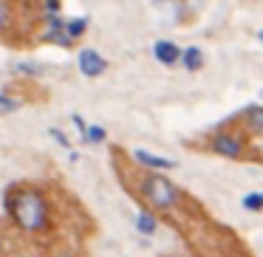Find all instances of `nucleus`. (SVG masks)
<instances>
[{"mask_svg": "<svg viewBox=\"0 0 263 257\" xmlns=\"http://www.w3.org/2000/svg\"><path fill=\"white\" fill-rule=\"evenodd\" d=\"M12 215H14V221L23 229H29V232H43V229L48 226L46 198H43L40 192H34V189H23V192L14 198Z\"/></svg>", "mask_w": 263, "mask_h": 257, "instance_id": "obj_1", "label": "nucleus"}, {"mask_svg": "<svg viewBox=\"0 0 263 257\" xmlns=\"http://www.w3.org/2000/svg\"><path fill=\"white\" fill-rule=\"evenodd\" d=\"M144 198H147V204L156 206V209H170L178 201V189L170 178L153 172V175L144 178Z\"/></svg>", "mask_w": 263, "mask_h": 257, "instance_id": "obj_2", "label": "nucleus"}, {"mask_svg": "<svg viewBox=\"0 0 263 257\" xmlns=\"http://www.w3.org/2000/svg\"><path fill=\"white\" fill-rule=\"evenodd\" d=\"M105 65H108V63H105V57L97 51V48H82V51H80V71H82V76H91V80H93V76H99L105 71Z\"/></svg>", "mask_w": 263, "mask_h": 257, "instance_id": "obj_3", "label": "nucleus"}, {"mask_svg": "<svg viewBox=\"0 0 263 257\" xmlns=\"http://www.w3.org/2000/svg\"><path fill=\"white\" fill-rule=\"evenodd\" d=\"M212 147H215V153L227 155V159H240V153H243V147H240L238 139L227 136V133H218L215 142H212Z\"/></svg>", "mask_w": 263, "mask_h": 257, "instance_id": "obj_4", "label": "nucleus"}, {"mask_svg": "<svg viewBox=\"0 0 263 257\" xmlns=\"http://www.w3.org/2000/svg\"><path fill=\"white\" fill-rule=\"evenodd\" d=\"M153 54H156V60H159L161 65H176L178 57H181V48H178L176 43H170V40H159L153 46Z\"/></svg>", "mask_w": 263, "mask_h": 257, "instance_id": "obj_5", "label": "nucleus"}, {"mask_svg": "<svg viewBox=\"0 0 263 257\" xmlns=\"http://www.w3.org/2000/svg\"><path fill=\"white\" fill-rule=\"evenodd\" d=\"M133 159L139 161V164L150 167V170H173V159H161V155H153L147 153V150H133Z\"/></svg>", "mask_w": 263, "mask_h": 257, "instance_id": "obj_6", "label": "nucleus"}, {"mask_svg": "<svg viewBox=\"0 0 263 257\" xmlns=\"http://www.w3.org/2000/svg\"><path fill=\"white\" fill-rule=\"evenodd\" d=\"M246 125H249L252 133L263 130V110H260V105H249V108H246Z\"/></svg>", "mask_w": 263, "mask_h": 257, "instance_id": "obj_7", "label": "nucleus"}, {"mask_svg": "<svg viewBox=\"0 0 263 257\" xmlns=\"http://www.w3.org/2000/svg\"><path fill=\"white\" fill-rule=\"evenodd\" d=\"M178 63H184V68H187V71H195V68H201V63H204V60H201L198 48H184L181 57H178Z\"/></svg>", "mask_w": 263, "mask_h": 257, "instance_id": "obj_8", "label": "nucleus"}, {"mask_svg": "<svg viewBox=\"0 0 263 257\" xmlns=\"http://www.w3.org/2000/svg\"><path fill=\"white\" fill-rule=\"evenodd\" d=\"M85 29H88V20H85V17L68 20V23H65V37H68V40L74 43L77 37H82V34H85Z\"/></svg>", "mask_w": 263, "mask_h": 257, "instance_id": "obj_9", "label": "nucleus"}, {"mask_svg": "<svg viewBox=\"0 0 263 257\" xmlns=\"http://www.w3.org/2000/svg\"><path fill=\"white\" fill-rule=\"evenodd\" d=\"M136 229L142 234H153L156 232V218L150 215V212H139L136 215Z\"/></svg>", "mask_w": 263, "mask_h": 257, "instance_id": "obj_10", "label": "nucleus"}, {"mask_svg": "<svg viewBox=\"0 0 263 257\" xmlns=\"http://www.w3.org/2000/svg\"><path fill=\"white\" fill-rule=\"evenodd\" d=\"M82 139H85V142H91V144H99V142H105V127H99V125H91V127H85V133H82Z\"/></svg>", "mask_w": 263, "mask_h": 257, "instance_id": "obj_11", "label": "nucleus"}, {"mask_svg": "<svg viewBox=\"0 0 263 257\" xmlns=\"http://www.w3.org/2000/svg\"><path fill=\"white\" fill-rule=\"evenodd\" d=\"M243 209H249V212H260L263 209V192H249L243 198Z\"/></svg>", "mask_w": 263, "mask_h": 257, "instance_id": "obj_12", "label": "nucleus"}, {"mask_svg": "<svg viewBox=\"0 0 263 257\" xmlns=\"http://www.w3.org/2000/svg\"><path fill=\"white\" fill-rule=\"evenodd\" d=\"M9 20H12V6H9V0H0V31H6Z\"/></svg>", "mask_w": 263, "mask_h": 257, "instance_id": "obj_13", "label": "nucleus"}, {"mask_svg": "<svg viewBox=\"0 0 263 257\" xmlns=\"http://www.w3.org/2000/svg\"><path fill=\"white\" fill-rule=\"evenodd\" d=\"M0 108H3V110H14V108H17V102L9 99V96H0Z\"/></svg>", "mask_w": 263, "mask_h": 257, "instance_id": "obj_14", "label": "nucleus"}, {"mask_svg": "<svg viewBox=\"0 0 263 257\" xmlns=\"http://www.w3.org/2000/svg\"><path fill=\"white\" fill-rule=\"evenodd\" d=\"M51 139H57V142L63 144V147H68V139H65V136H63V133H60V130H51Z\"/></svg>", "mask_w": 263, "mask_h": 257, "instance_id": "obj_15", "label": "nucleus"}]
</instances>
